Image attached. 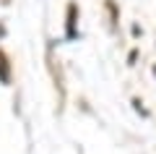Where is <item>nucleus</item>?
I'll return each mask as SVG.
<instances>
[]
</instances>
